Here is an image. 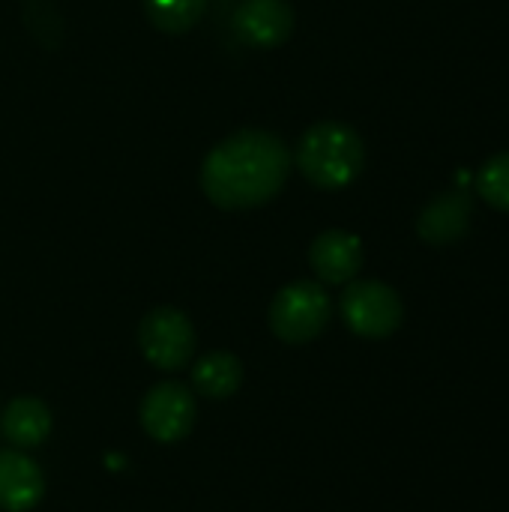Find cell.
<instances>
[{
    "label": "cell",
    "instance_id": "cell-1",
    "mask_svg": "<svg viewBox=\"0 0 509 512\" xmlns=\"http://www.w3.org/2000/svg\"><path fill=\"white\" fill-rule=\"evenodd\" d=\"M288 171L291 153L279 135L243 129L210 150L201 168V189L222 210H249L276 198Z\"/></svg>",
    "mask_w": 509,
    "mask_h": 512
},
{
    "label": "cell",
    "instance_id": "cell-2",
    "mask_svg": "<svg viewBox=\"0 0 509 512\" xmlns=\"http://www.w3.org/2000/svg\"><path fill=\"white\" fill-rule=\"evenodd\" d=\"M363 162V138L336 120L315 123L297 147V168L321 189H342L354 183L363 171Z\"/></svg>",
    "mask_w": 509,
    "mask_h": 512
},
{
    "label": "cell",
    "instance_id": "cell-3",
    "mask_svg": "<svg viewBox=\"0 0 509 512\" xmlns=\"http://www.w3.org/2000/svg\"><path fill=\"white\" fill-rule=\"evenodd\" d=\"M333 306L321 285L294 282L285 285L270 303V330L285 345H306L324 333L330 324Z\"/></svg>",
    "mask_w": 509,
    "mask_h": 512
},
{
    "label": "cell",
    "instance_id": "cell-4",
    "mask_svg": "<svg viewBox=\"0 0 509 512\" xmlns=\"http://www.w3.org/2000/svg\"><path fill=\"white\" fill-rule=\"evenodd\" d=\"M342 318L363 339H387L402 327V297L375 279L351 282L342 294Z\"/></svg>",
    "mask_w": 509,
    "mask_h": 512
},
{
    "label": "cell",
    "instance_id": "cell-5",
    "mask_svg": "<svg viewBox=\"0 0 509 512\" xmlns=\"http://www.w3.org/2000/svg\"><path fill=\"white\" fill-rule=\"evenodd\" d=\"M138 345L150 366H156L162 372H174L189 363V357L195 351V330L183 312L165 306V309L150 312L141 321Z\"/></svg>",
    "mask_w": 509,
    "mask_h": 512
},
{
    "label": "cell",
    "instance_id": "cell-6",
    "mask_svg": "<svg viewBox=\"0 0 509 512\" xmlns=\"http://www.w3.org/2000/svg\"><path fill=\"white\" fill-rule=\"evenodd\" d=\"M141 426L159 444H174L195 426V399L183 384L165 381L141 402Z\"/></svg>",
    "mask_w": 509,
    "mask_h": 512
},
{
    "label": "cell",
    "instance_id": "cell-7",
    "mask_svg": "<svg viewBox=\"0 0 509 512\" xmlns=\"http://www.w3.org/2000/svg\"><path fill=\"white\" fill-rule=\"evenodd\" d=\"M309 261H312V270L327 285H345L363 267V243L357 234L333 228L315 237L309 249Z\"/></svg>",
    "mask_w": 509,
    "mask_h": 512
},
{
    "label": "cell",
    "instance_id": "cell-8",
    "mask_svg": "<svg viewBox=\"0 0 509 512\" xmlns=\"http://www.w3.org/2000/svg\"><path fill=\"white\" fill-rule=\"evenodd\" d=\"M237 33L255 48H276L294 30V9L285 0H246L234 15Z\"/></svg>",
    "mask_w": 509,
    "mask_h": 512
},
{
    "label": "cell",
    "instance_id": "cell-9",
    "mask_svg": "<svg viewBox=\"0 0 509 512\" xmlns=\"http://www.w3.org/2000/svg\"><path fill=\"white\" fill-rule=\"evenodd\" d=\"M45 492L39 465L21 450H0V510L30 512Z\"/></svg>",
    "mask_w": 509,
    "mask_h": 512
},
{
    "label": "cell",
    "instance_id": "cell-10",
    "mask_svg": "<svg viewBox=\"0 0 509 512\" xmlns=\"http://www.w3.org/2000/svg\"><path fill=\"white\" fill-rule=\"evenodd\" d=\"M471 216H474V204H471L468 192H462V189L444 192L420 213L417 231L426 243L447 246V243H456L468 234Z\"/></svg>",
    "mask_w": 509,
    "mask_h": 512
},
{
    "label": "cell",
    "instance_id": "cell-11",
    "mask_svg": "<svg viewBox=\"0 0 509 512\" xmlns=\"http://www.w3.org/2000/svg\"><path fill=\"white\" fill-rule=\"evenodd\" d=\"M0 432L15 450H33L51 435V411L33 396H18L0 414Z\"/></svg>",
    "mask_w": 509,
    "mask_h": 512
},
{
    "label": "cell",
    "instance_id": "cell-12",
    "mask_svg": "<svg viewBox=\"0 0 509 512\" xmlns=\"http://www.w3.org/2000/svg\"><path fill=\"white\" fill-rule=\"evenodd\" d=\"M192 384L207 399H228L243 384V363L228 351L204 354L192 369Z\"/></svg>",
    "mask_w": 509,
    "mask_h": 512
},
{
    "label": "cell",
    "instance_id": "cell-13",
    "mask_svg": "<svg viewBox=\"0 0 509 512\" xmlns=\"http://www.w3.org/2000/svg\"><path fill=\"white\" fill-rule=\"evenodd\" d=\"M144 9L159 30L186 33L201 21L207 0H144Z\"/></svg>",
    "mask_w": 509,
    "mask_h": 512
},
{
    "label": "cell",
    "instance_id": "cell-14",
    "mask_svg": "<svg viewBox=\"0 0 509 512\" xmlns=\"http://www.w3.org/2000/svg\"><path fill=\"white\" fill-rule=\"evenodd\" d=\"M477 192L483 195V201H489L495 210L509 213V153L492 156L480 174H477Z\"/></svg>",
    "mask_w": 509,
    "mask_h": 512
}]
</instances>
